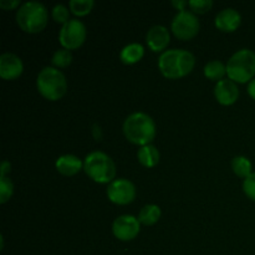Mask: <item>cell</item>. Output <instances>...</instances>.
I'll return each instance as SVG.
<instances>
[{"instance_id":"6da1fadb","label":"cell","mask_w":255,"mask_h":255,"mask_svg":"<svg viewBox=\"0 0 255 255\" xmlns=\"http://www.w3.org/2000/svg\"><path fill=\"white\" fill-rule=\"evenodd\" d=\"M194 62V55L188 50L169 49L159 55L158 66L164 76L177 79L191 72Z\"/></svg>"},{"instance_id":"7a4b0ae2","label":"cell","mask_w":255,"mask_h":255,"mask_svg":"<svg viewBox=\"0 0 255 255\" xmlns=\"http://www.w3.org/2000/svg\"><path fill=\"white\" fill-rule=\"evenodd\" d=\"M125 136L137 144L151 143L156 136V124L146 112L137 111L126 117L124 122Z\"/></svg>"},{"instance_id":"3957f363","label":"cell","mask_w":255,"mask_h":255,"mask_svg":"<svg viewBox=\"0 0 255 255\" xmlns=\"http://www.w3.org/2000/svg\"><path fill=\"white\" fill-rule=\"evenodd\" d=\"M47 9L40 1H26L20 5L16 12L19 26L26 32H39L47 22Z\"/></svg>"},{"instance_id":"277c9868","label":"cell","mask_w":255,"mask_h":255,"mask_svg":"<svg viewBox=\"0 0 255 255\" xmlns=\"http://www.w3.org/2000/svg\"><path fill=\"white\" fill-rule=\"evenodd\" d=\"M84 168L94 181L100 183H111L116 176V167L107 153L102 151H92L85 157Z\"/></svg>"},{"instance_id":"5b68a950","label":"cell","mask_w":255,"mask_h":255,"mask_svg":"<svg viewBox=\"0 0 255 255\" xmlns=\"http://www.w3.org/2000/svg\"><path fill=\"white\" fill-rule=\"evenodd\" d=\"M37 90L49 100H59L66 92L67 82L65 75L59 69L46 66L39 72L36 79Z\"/></svg>"},{"instance_id":"8992f818","label":"cell","mask_w":255,"mask_h":255,"mask_svg":"<svg viewBox=\"0 0 255 255\" xmlns=\"http://www.w3.org/2000/svg\"><path fill=\"white\" fill-rule=\"evenodd\" d=\"M229 79L237 82H247L254 79L255 52L249 49H241L232 55L227 62Z\"/></svg>"},{"instance_id":"52a82bcc","label":"cell","mask_w":255,"mask_h":255,"mask_svg":"<svg viewBox=\"0 0 255 255\" xmlns=\"http://www.w3.org/2000/svg\"><path fill=\"white\" fill-rule=\"evenodd\" d=\"M59 39L65 49H76L86 39V26L81 20L72 17L62 25Z\"/></svg>"},{"instance_id":"ba28073f","label":"cell","mask_w":255,"mask_h":255,"mask_svg":"<svg viewBox=\"0 0 255 255\" xmlns=\"http://www.w3.org/2000/svg\"><path fill=\"white\" fill-rule=\"evenodd\" d=\"M172 30L174 35L182 40H189L198 32L199 20L192 11L182 10L172 20Z\"/></svg>"},{"instance_id":"9c48e42d","label":"cell","mask_w":255,"mask_h":255,"mask_svg":"<svg viewBox=\"0 0 255 255\" xmlns=\"http://www.w3.org/2000/svg\"><path fill=\"white\" fill-rule=\"evenodd\" d=\"M107 197L117 204L131 203L136 197V187L126 178L114 179L107 187Z\"/></svg>"},{"instance_id":"30bf717a","label":"cell","mask_w":255,"mask_h":255,"mask_svg":"<svg viewBox=\"0 0 255 255\" xmlns=\"http://www.w3.org/2000/svg\"><path fill=\"white\" fill-rule=\"evenodd\" d=\"M112 231L121 241H131L138 234L139 221L131 214H122L114 221Z\"/></svg>"},{"instance_id":"8fae6325","label":"cell","mask_w":255,"mask_h":255,"mask_svg":"<svg viewBox=\"0 0 255 255\" xmlns=\"http://www.w3.org/2000/svg\"><path fill=\"white\" fill-rule=\"evenodd\" d=\"M24 65L21 59L12 52H4L0 56V75L6 80L16 79L22 72Z\"/></svg>"},{"instance_id":"7c38bea8","label":"cell","mask_w":255,"mask_h":255,"mask_svg":"<svg viewBox=\"0 0 255 255\" xmlns=\"http://www.w3.org/2000/svg\"><path fill=\"white\" fill-rule=\"evenodd\" d=\"M214 95L217 100L223 105H232L239 96V90L236 82L231 79L219 80L214 87Z\"/></svg>"},{"instance_id":"4fadbf2b","label":"cell","mask_w":255,"mask_h":255,"mask_svg":"<svg viewBox=\"0 0 255 255\" xmlns=\"http://www.w3.org/2000/svg\"><path fill=\"white\" fill-rule=\"evenodd\" d=\"M146 40L148 46L153 51H159L163 50L169 42V31L163 25H154L147 31Z\"/></svg>"},{"instance_id":"5bb4252c","label":"cell","mask_w":255,"mask_h":255,"mask_svg":"<svg viewBox=\"0 0 255 255\" xmlns=\"http://www.w3.org/2000/svg\"><path fill=\"white\" fill-rule=\"evenodd\" d=\"M242 16L233 7H226L216 15V26L223 31H234L241 24Z\"/></svg>"},{"instance_id":"9a60e30c","label":"cell","mask_w":255,"mask_h":255,"mask_svg":"<svg viewBox=\"0 0 255 255\" xmlns=\"http://www.w3.org/2000/svg\"><path fill=\"white\" fill-rule=\"evenodd\" d=\"M82 162L75 154H62L56 159V168L65 176H72L81 169Z\"/></svg>"},{"instance_id":"2e32d148","label":"cell","mask_w":255,"mask_h":255,"mask_svg":"<svg viewBox=\"0 0 255 255\" xmlns=\"http://www.w3.org/2000/svg\"><path fill=\"white\" fill-rule=\"evenodd\" d=\"M137 157H138V161L141 162L143 166L153 167L158 163L159 152L153 144L148 143L139 147L138 152H137Z\"/></svg>"},{"instance_id":"e0dca14e","label":"cell","mask_w":255,"mask_h":255,"mask_svg":"<svg viewBox=\"0 0 255 255\" xmlns=\"http://www.w3.org/2000/svg\"><path fill=\"white\" fill-rule=\"evenodd\" d=\"M143 54L144 49L139 42H131V44L126 45V46L121 50L120 57H121V60L125 64H134V62H137L138 60H141Z\"/></svg>"},{"instance_id":"ac0fdd59","label":"cell","mask_w":255,"mask_h":255,"mask_svg":"<svg viewBox=\"0 0 255 255\" xmlns=\"http://www.w3.org/2000/svg\"><path fill=\"white\" fill-rule=\"evenodd\" d=\"M161 217V208L157 204H146L139 211L138 221L146 226L154 224Z\"/></svg>"},{"instance_id":"d6986e66","label":"cell","mask_w":255,"mask_h":255,"mask_svg":"<svg viewBox=\"0 0 255 255\" xmlns=\"http://www.w3.org/2000/svg\"><path fill=\"white\" fill-rule=\"evenodd\" d=\"M227 72V66L219 60L207 62L204 66V75L211 80H219Z\"/></svg>"},{"instance_id":"ffe728a7","label":"cell","mask_w":255,"mask_h":255,"mask_svg":"<svg viewBox=\"0 0 255 255\" xmlns=\"http://www.w3.org/2000/svg\"><path fill=\"white\" fill-rule=\"evenodd\" d=\"M232 167H233V171L236 172V174H238L239 177H243V178H247L249 174L253 173L252 172V162L244 156L234 157L232 159Z\"/></svg>"},{"instance_id":"44dd1931","label":"cell","mask_w":255,"mask_h":255,"mask_svg":"<svg viewBox=\"0 0 255 255\" xmlns=\"http://www.w3.org/2000/svg\"><path fill=\"white\" fill-rule=\"evenodd\" d=\"M52 64L57 67H66L71 64L72 61V54L69 49H62L56 50L52 55Z\"/></svg>"},{"instance_id":"7402d4cb","label":"cell","mask_w":255,"mask_h":255,"mask_svg":"<svg viewBox=\"0 0 255 255\" xmlns=\"http://www.w3.org/2000/svg\"><path fill=\"white\" fill-rule=\"evenodd\" d=\"M94 0H70V9L76 15H86L94 6Z\"/></svg>"},{"instance_id":"603a6c76","label":"cell","mask_w":255,"mask_h":255,"mask_svg":"<svg viewBox=\"0 0 255 255\" xmlns=\"http://www.w3.org/2000/svg\"><path fill=\"white\" fill-rule=\"evenodd\" d=\"M12 189H14V186L10 178H7L6 176H0V202L1 203H5L11 197Z\"/></svg>"},{"instance_id":"cb8c5ba5","label":"cell","mask_w":255,"mask_h":255,"mask_svg":"<svg viewBox=\"0 0 255 255\" xmlns=\"http://www.w3.org/2000/svg\"><path fill=\"white\" fill-rule=\"evenodd\" d=\"M52 17L59 22L69 21V9L62 4H56L52 7Z\"/></svg>"},{"instance_id":"d4e9b609","label":"cell","mask_w":255,"mask_h":255,"mask_svg":"<svg viewBox=\"0 0 255 255\" xmlns=\"http://www.w3.org/2000/svg\"><path fill=\"white\" fill-rule=\"evenodd\" d=\"M243 189L247 196L255 201V172L249 174L243 181Z\"/></svg>"},{"instance_id":"484cf974","label":"cell","mask_w":255,"mask_h":255,"mask_svg":"<svg viewBox=\"0 0 255 255\" xmlns=\"http://www.w3.org/2000/svg\"><path fill=\"white\" fill-rule=\"evenodd\" d=\"M212 5H213L212 0H191L189 1V6L197 12H206L207 10L211 9Z\"/></svg>"},{"instance_id":"4316f807","label":"cell","mask_w":255,"mask_h":255,"mask_svg":"<svg viewBox=\"0 0 255 255\" xmlns=\"http://www.w3.org/2000/svg\"><path fill=\"white\" fill-rule=\"evenodd\" d=\"M19 4H20L19 0H0V6L5 10L16 7Z\"/></svg>"},{"instance_id":"83f0119b","label":"cell","mask_w":255,"mask_h":255,"mask_svg":"<svg viewBox=\"0 0 255 255\" xmlns=\"http://www.w3.org/2000/svg\"><path fill=\"white\" fill-rule=\"evenodd\" d=\"M92 136L95 137V139H96V141H101L102 131H101V127H100L99 124H94V126H92Z\"/></svg>"},{"instance_id":"f1b7e54d","label":"cell","mask_w":255,"mask_h":255,"mask_svg":"<svg viewBox=\"0 0 255 255\" xmlns=\"http://www.w3.org/2000/svg\"><path fill=\"white\" fill-rule=\"evenodd\" d=\"M10 168H11V166H10V162L6 161V159H4V161L1 162V169H0V174H1V176H6L7 172H10Z\"/></svg>"},{"instance_id":"f546056e","label":"cell","mask_w":255,"mask_h":255,"mask_svg":"<svg viewBox=\"0 0 255 255\" xmlns=\"http://www.w3.org/2000/svg\"><path fill=\"white\" fill-rule=\"evenodd\" d=\"M172 4L176 7H178L179 11H182V10H184V6H186V5H189V1H186V0H173Z\"/></svg>"},{"instance_id":"4dcf8cb0","label":"cell","mask_w":255,"mask_h":255,"mask_svg":"<svg viewBox=\"0 0 255 255\" xmlns=\"http://www.w3.org/2000/svg\"><path fill=\"white\" fill-rule=\"evenodd\" d=\"M248 94L251 95L252 97L255 100V77L253 80H251L249 81V85H248Z\"/></svg>"}]
</instances>
